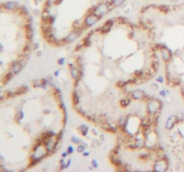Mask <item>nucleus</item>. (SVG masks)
Masks as SVG:
<instances>
[{
    "label": "nucleus",
    "mask_w": 184,
    "mask_h": 172,
    "mask_svg": "<svg viewBox=\"0 0 184 172\" xmlns=\"http://www.w3.org/2000/svg\"><path fill=\"white\" fill-rule=\"evenodd\" d=\"M112 5L110 4L107 3H102L101 5H99L97 7H95L93 9V14L96 15L99 17H102V15H104L106 13H108L111 9H112Z\"/></svg>",
    "instance_id": "obj_1"
},
{
    "label": "nucleus",
    "mask_w": 184,
    "mask_h": 172,
    "mask_svg": "<svg viewBox=\"0 0 184 172\" xmlns=\"http://www.w3.org/2000/svg\"><path fill=\"white\" fill-rule=\"evenodd\" d=\"M99 16H97L96 15H94V14H92V15H89L87 17H86V19H85V23L88 25V26H91L92 24H94L96 22L99 20Z\"/></svg>",
    "instance_id": "obj_2"
},
{
    "label": "nucleus",
    "mask_w": 184,
    "mask_h": 172,
    "mask_svg": "<svg viewBox=\"0 0 184 172\" xmlns=\"http://www.w3.org/2000/svg\"><path fill=\"white\" fill-rule=\"evenodd\" d=\"M22 67H23L22 63H20V62H15V63H14V64H12V66H11V68H10V72H11L12 74H17V73L20 72V70L22 69Z\"/></svg>",
    "instance_id": "obj_3"
},
{
    "label": "nucleus",
    "mask_w": 184,
    "mask_h": 172,
    "mask_svg": "<svg viewBox=\"0 0 184 172\" xmlns=\"http://www.w3.org/2000/svg\"><path fill=\"white\" fill-rule=\"evenodd\" d=\"M112 24H113L112 20H110V21L106 22L102 25V27L100 28V29H101V32H102V33H106V32H108V31H110V29L112 28Z\"/></svg>",
    "instance_id": "obj_4"
},
{
    "label": "nucleus",
    "mask_w": 184,
    "mask_h": 172,
    "mask_svg": "<svg viewBox=\"0 0 184 172\" xmlns=\"http://www.w3.org/2000/svg\"><path fill=\"white\" fill-rule=\"evenodd\" d=\"M175 120H176V117H175V116H172V117H170V118L168 119V121H167V123H166V125H165L166 128L167 129L172 128V127H173L174 123H175Z\"/></svg>",
    "instance_id": "obj_5"
},
{
    "label": "nucleus",
    "mask_w": 184,
    "mask_h": 172,
    "mask_svg": "<svg viewBox=\"0 0 184 172\" xmlns=\"http://www.w3.org/2000/svg\"><path fill=\"white\" fill-rule=\"evenodd\" d=\"M162 58L165 61H168L171 58V52L166 48H162Z\"/></svg>",
    "instance_id": "obj_6"
},
{
    "label": "nucleus",
    "mask_w": 184,
    "mask_h": 172,
    "mask_svg": "<svg viewBox=\"0 0 184 172\" xmlns=\"http://www.w3.org/2000/svg\"><path fill=\"white\" fill-rule=\"evenodd\" d=\"M157 108H158V103L157 101H152L149 103L148 105V109H149V112L151 113H154L157 110Z\"/></svg>",
    "instance_id": "obj_7"
},
{
    "label": "nucleus",
    "mask_w": 184,
    "mask_h": 172,
    "mask_svg": "<svg viewBox=\"0 0 184 172\" xmlns=\"http://www.w3.org/2000/svg\"><path fill=\"white\" fill-rule=\"evenodd\" d=\"M132 97L134 99H137V100H139V99H142L143 96H144V92L140 90H137V91H134L132 93H131Z\"/></svg>",
    "instance_id": "obj_8"
},
{
    "label": "nucleus",
    "mask_w": 184,
    "mask_h": 172,
    "mask_svg": "<svg viewBox=\"0 0 184 172\" xmlns=\"http://www.w3.org/2000/svg\"><path fill=\"white\" fill-rule=\"evenodd\" d=\"M5 6H6V8H7V9L12 10V9L16 8L17 5H16V3H15V2H8V3H6V4H5Z\"/></svg>",
    "instance_id": "obj_9"
},
{
    "label": "nucleus",
    "mask_w": 184,
    "mask_h": 172,
    "mask_svg": "<svg viewBox=\"0 0 184 172\" xmlns=\"http://www.w3.org/2000/svg\"><path fill=\"white\" fill-rule=\"evenodd\" d=\"M124 1H125V0H112V5L113 6H119V5H120Z\"/></svg>",
    "instance_id": "obj_10"
},
{
    "label": "nucleus",
    "mask_w": 184,
    "mask_h": 172,
    "mask_svg": "<svg viewBox=\"0 0 184 172\" xmlns=\"http://www.w3.org/2000/svg\"><path fill=\"white\" fill-rule=\"evenodd\" d=\"M73 101H74V103H75V104L78 103V101H79V96L76 94L75 91L73 93Z\"/></svg>",
    "instance_id": "obj_11"
},
{
    "label": "nucleus",
    "mask_w": 184,
    "mask_h": 172,
    "mask_svg": "<svg viewBox=\"0 0 184 172\" xmlns=\"http://www.w3.org/2000/svg\"><path fill=\"white\" fill-rule=\"evenodd\" d=\"M129 102H130V101H129V100L125 99V100H122V101H120V104H121V106H122V107H127V106L129 104Z\"/></svg>",
    "instance_id": "obj_12"
},
{
    "label": "nucleus",
    "mask_w": 184,
    "mask_h": 172,
    "mask_svg": "<svg viewBox=\"0 0 184 172\" xmlns=\"http://www.w3.org/2000/svg\"><path fill=\"white\" fill-rule=\"evenodd\" d=\"M80 131H81V133H82V134L83 135H85L86 134V133H87V127H85V126H81L80 127Z\"/></svg>",
    "instance_id": "obj_13"
},
{
    "label": "nucleus",
    "mask_w": 184,
    "mask_h": 172,
    "mask_svg": "<svg viewBox=\"0 0 184 172\" xmlns=\"http://www.w3.org/2000/svg\"><path fill=\"white\" fill-rule=\"evenodd\" d=\"M159 8H160V10L162 11L163 13H167V12L169 11V6H164V5H162V6H160Z\"/></svg>",
    "instance_id": "obj_14"
},
{
    "label": "nucleus",
    "mask_w": 184,
    "mask_h": 172,
    "mask_svg": "<svg viewBox=\"0 0 184 172\" xmlns=\"http://www.w3.org/2000/svg\"><path fill=\"white\" fill-rule=\"evenodd\" d=\"M152 66H153V67H154V69L156 71V70H157V68L159 67V62H158V61H154V62H153V65H152Z\"/></svg>",
    "instance_id": "obj_15"
},
{
    "label": "nucleus",
    "mask_w": 184,
    "mask_h": 172,
    "mask_svg": "<svg viewBox=\"0 0 184 172\" xmlns=\"http://www.w3.org/2000/svg\"><path fill=\"white\" fill-rule=\"evenodd\" d=\"M84 149H85V147L84 146H80V147H78V151H83L84 150Z\"/></svg>",
    "instance_id": "obj_16"
},
{
    "label": "nucleus",
    "mask_w": 184,
    "mask_h": 172,
    "mask_svg": "<svg viewBox=\"0 0 184 172\" xmlns=\"http://www.w3.org/2000/svg\"><path fill=\"white\" fill-rule=\"evenodd\" d=\"M69 153H71V152H73V147H69Z\"/></svg>",
    "instance_id": "obj_17"
},
{
    "label": "nucleus",
    "mask_w": 184,
    "mask_h": 172,
    "mask_svg": "<svg viewBox=\"0 0 184 172\" xmlns=\"http://www.w3.org/2000/svg\"><path fill=\"white\" fill-rule=\"evenodd\" d=\"M161 95H162V96H165V95H166V93H165V91H161Z\"/></svg>",
    "instance_id": "obj_18"
},
{
    "label": "nucleus",
    "mask_w": 184,
    "mask_h": 172,
    "mask_svg": "<svg viewBox=\"0 0 184 172\" xmlns=\"http://www.w3.org/2000/svg\"><path fill=\"white\" fill-rule=\"evenodd\" d=\"M159 82H162V77H159Z\"/></svg>",
    "instance_id": "obj_19"
}]
</instances>
